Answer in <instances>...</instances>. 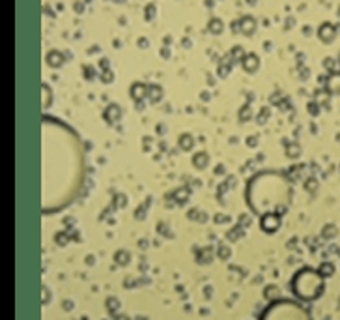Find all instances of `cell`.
<instances>
[{"label":"cell","instance_id":"obj_1","mask_svg":"<svg viewBox=\"0 0 340 320\" xmlns=\"http://www.w3.org/2000/svg\"><path fill=\"white\" fill-rule=\"evenodd\" d=\"M43 137V184L41 211L53 216L68 210L86 184V148L77 131L53 116L41 120Z\"/></svg>","mask_w":340,"mask_h":320},{"label":"cell","instance_id":"obj_2","mask_svg":"<svg viewBox=\"0 0 340 320\" xmlns=\"http://www.w3.org/2000/svg\"><path fill=\"white\" fill-rule=\"evenodd\" d=\"M323 277L312 268H303L292 281L293 294L301 300H316L323 292Z\"/></svg>","mask_w":340,"mask_h":320},{"label":"cell","instance_id":"obj_3","mask_svg":"<svg viewBox=\"0 0 340 320\" xmlns=\"http://www.w3.org/2000/svg\"><path fill=\"white\" fill-rule=\"evenodd\" d=\"M260 320H312V316L297 301L279 300L265 309Z\"/></svg>","mask_w":340,"mask_h":320}]
</instances>
